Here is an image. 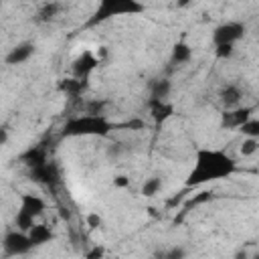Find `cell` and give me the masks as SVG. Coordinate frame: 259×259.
Returning a JSON list of instances; mask_svg holds the SVG:
<instances>
[{"instance_id": "484cf974", "label": "cell", "mask_w": 259, "mask_h": 259, "mask_svg": "<svg viewBox=\"0 0 259 259\" xmlns=\"http://www.w3.org/2000/svg\"><path fill=\"white\" fill-rule=\"evenodd\" d=\"M87 225H89L91 229H99V227H101V217H99L97 212H91V214L87 217Z\"/></svg>"}, {"instance_id": "9a60e30c", "label": "cell", "mask_w": 259, "mask_h": 259, "mask_svg": "<svg viewBox=\"0 0 259 259\" xmlns=\"http://www.w3.org/2000/svg\"><path fill=\"white\" fill-rule=\"evenodd\" d=\"M190 59H192V49H190V45H188V42H184V40L174 42V47H172V55H170V61H172L174 65H186Z\"/></svg>"}, {"instance_id": "9c48e42d", "label": "cell", "mask_w": 259, "mask_h": 259, "mask_svg": "<svg viewBox=\"0 0 259 259\" xmlns=\"http://www.w3.org/2000/svg\"><path fill=\"white\" fill-rule=\"evenodd\" d=\"M219 101H221L223 109H235L243 101V89L237 83H227L219 91Z\"/></svg>"}, {"instance_id": "8fae6325", "label": "cell", "mask_w": 259, "mask_h": 259, "mask_svg": "<svg viewBox=\"0 0 259 259\" xmlns=\"http://www.w3.org/2000/svg\"><path fill=\"white\" fill-rule=\"evenodd\" d=\"M63 10H65L63 2L49 0V2H45V4H42L38 10H36V14H34V22H38V24L53 22V20H57V18L63 14Z\"/></svg>"}, {"instance_id": "603a6c76", "label": "cell", "mask_w": 259, "mask_h": 259, "mask_svg": "<svg viewBox=\"0 0 259 259\" xmlns=\"http://www.w3.org/2000/svg\"><path fill=\"white\" fill-rule=\"evenodd\" d=\"M210 198H212V192H208V190H202V192H200L198 196H194V198H190V202H188L186 206L190 208V206H196V204H202V202H208Z\"/></svg>"}, {"instance_id": "44dd1931", "label": "cell", "mask_w": 259, "mask_h": 259, "mask_svg": "<svg viewBox=\"0 0 259 259\" xmlns=\"http://www.w3.org/2000/svg\"><path fill=\"white\" fill-rule=\"evenodd\" d=\"M257 150H259V140H257V138H247V140H243V144H241V148H239L241 156H253Z\"/></svg>"}, {"instance_id": "d4e9b609", "label": "cell", "mask_w": 259, "mask_h": 259, "mask_svg": "<svg viewBox=\"0 0 259 259\" xmlns=\"http://www.w3.org/2000/svg\"><path fill=\"white\" fill-rule=\"evenodd\" d=\"M113 186L115 188H130V176H125V174L115 176L113 178Z\"/></svg>"}, {"instance_id": "277c9868", "label": "cell", "mask_w": 259, "mask_h": 259, "mask_svg": "<svg viewBox=\"0 0 259 259\" xmlns=\"http://www.w3.org/2000/svg\"><path fill=\"white\" fill-rule=\"evenodd\" d=\"M32 241L26 231H6L2 237V251L6 257H16V255H26L32 249Z\"/></svg>"}, {"instance_id": "2e32d148", "label": "cell", "mask_w": 259, "mask_h": 259, "mask_svg": "<svg viewBox=\"0 0 259 259\" xmlns=\"http://www.w3.org/2000/svg\"><path fill=\"white\" fill-rule=\"evenodd\" d=\"M28 237H30V241H32L34 247H40V245L53 241V231H51L47 225H36V223H34L32 229L28 231Z\"/></svg>"}, {"instance_id": "4fadbf2b", "label": "cell", "mask_w": 259, "mask_h": 259, "mask_svg": "<svg viewBox=\"0 0 259 259\" xmlns=\"http://www.w3.org/2000/svg\"><path fill=\"white\" fill-rule=\"evenodd\" d=\"M20 208L26 210V212L32 214V217H38V214L45 212L47 202H45L40 196H36V194H22V196H20Z\"/></svg>"}, {"instance_id": "ba28073f", "label": "cell", "mask_w": 259, "mask_h": 259, "mask_svg": "<svg viewBox=\"0 0 259 259\" xmlns=\"http://www.w3.org/2000/svg\"><path fill=\"white\" fill-rule=\"evenodd\" d=\"M30 178L36 180V182H42L47 186H55L59 182V170H57V166L53 162L47 160V162L30 168Z\"/></svg>"}, {"instance_id": "5bb4252c", "label": "cell", "mask_w": 259, "mask_h": 259, "mask_svg": "<svg viewBox=\"0 0 259 259\" xmlns=\"http://www.w3.org/2000/svg\"><path fill=\"white\" fill-rule=\"evenodd\" d=\"M150 113H152V117H154L156 123H162V121H166V119L174 113V107H172L168 101L150 99Z\"/></svg>"}, {"instance_id": "ffe728a7", "label": "cell", "mask_w": 259, "mask_h": 259, "mask_svg": "<svg viewBox=\"0 0 259 259\" xmlns=\"http://www.w3.org/2000/svg\"><path fill=\"white\" fill-rule=\"evenodd\" d=\"M239 132H241L243 136H247V138H257V140H259V119L249 117V119L239 127Z\"/></svg>"}, {"instance_id": "cb8c5ba5", "label": "cell", "mask_w": 259, "mask_h": 259, "mask_svg": "<svg viewBox=\"0 0 259 259\" xmlns=\"http://www.w3.org/2000/svg\"><path fill=\"white\" fill-rule=\"evenodd\" d=\"M160 255H162V257H168V259H178V257H184L186 251L180 249V247H172L170 251H164V253H160Z\"/></svg>"}, {"instance_id": "83f0119b", "label": "cell", "mask_w": 259, "mask_h": 259, "mask_svg": "<svg viewBox=\"0 0 259 259\" xmlns=\"http://www.w3.org/2000/svg\"><path fill=\"white\" fill-rule=\"evenodd\" d=\"M6 138H8V130L2 127V136H0V144H6Z\"/></svg>"}, {"instance_id": "7c38bea8", "label": "cell", "mask_w": 259, "mask_h": 259, "mask_svg": "<svg viewBox=\"0 0 259 259\" xmlns=\"http://www.w3.org/2000/svg\"><path fill=\"white\" fill-rule=\"evenodd\" d=\"M59 91L69 95V97H79L85 89H87V79H79V77H69V79H61L57 83Z\"/></svg>"}, {"instance_id": "30bf717a", "label": "cell", "mask_w": 259, "mask_h": 259, "mask_svg": "<svg viewBox=\"0 0 259 259\" xmlns=\"http://www.w3.org/2000/svg\"><path fill=\"white\" fill-rule=\"evenodd\" d=\"M251 107H235V109H225L223 113V119H221V125L227 127V130H239L249 117H251Z\"/></svg>"}, {"instance_id": "d6986e66", "label": "cell", "mask_w": 259, "mask_h": 259, "mask_svg": "<svg viewBox=\"0 0 259 259\" xmlns=\"http://www.w3.org/2000/svg\"><path fill=\"white\" fill-rule=\"evenodd\" d=\"M34 219L36 217H32V214H28L26 210H18L16 212V217H14V225H16V229H20V231H30L32 229V225H34Z\"/></svg>"}, {"instance_id": "7402d4cb", "label": "cell", "mask_w": 259, "mask_h": 259, "mask_svg": "<svg viewBox=\"0 0 259 259\" xmlns=\"http://www.w3.org/2000/svg\"><path fill=\"white\" fill-rule=\"evenodd\" d=\"M233 53H235V45H217L214 47L217 59H231Z\"/></svg>"}, {"instance_id": "7a4b0ae2", "label": "cell", "mask_w": 259, "mask_h": 259, "mask_svg": "<svg viewBox=\"0 0 259 259\" xmlns=\"http://www.w3.org/2000/svg\"><path fill=\"white\" fill-rule=\"evenodd\" d=\"M113 130L111 121L101 115V113H85V115H75L65 121L61 134L63 138H85V136H107Z\"/></svg>"}, {"instance_id": "8992f818", "label": "cell", "mask_w": 259, "mask_h": 259, "mask_svg": "<svg viewBox=\"0 0 259 259\" xmlns=\"http://www.w3.org/2000/svg\"><path fill=\"white\" fill-rule=\"evenodd\" d=\"M97 65H99V57H97L93 51H83V53L73 61L71 71H73V75L79 77V79H89V75L97 69Z\"/></svg>"}, {"instance_id": "6da1fadb", "label": "cell", "mask_w": 259, "mask_h": 259, "mask_svg": "<svg viewBox=\"0 0 259 259\" xmlns=\"http://www.w3.org/2000/svg\"><path fill=\"white\" fill-rule=\"evenodd\" d=\"M237 170V162L223 150L198 148L194 156V166L186 176V186H200L206 182L229 178Z\"/></svg>"}, {"instance_id": "4316f807", "label": "cell", "mask_w": 259, "mask_h": 259, "mask_svg": "<svg viewBox=\"0 0 259 259\" xmlns=\"http://www.w3.org/2000/svg\"><path fill=\"white\" fill-rule=\"evenodd\" d=\"M190 2H192V0H176V6H178V8H186Z\"/></svg>"}, {"instance_id": "52a82bcc", "label": "cell", "mask_w": 259, "mask_h": 259, "mask_svg": "<svg viewBox=\"0 0 259 259\" xmlns=\"http://www.w3.org/2000/svg\"><path fill=\"white\" fill-rule=\"evenodd\" d=\"M34 51H36V47H34L32 40H22V42L14 45V47L6 53L4 61H6V65H22V63H26V61L34 55Z\"/></svg>"}, {"instance_id": "3957f363", "label": "cell", "mask_w": 259, "mask_h": 259, "mask_svg": "<svg viewBox=\"0 0 259 259\" xmlns=\"http://www.w3.org/2000/svg\"><path fill=\"white\" fill-rule=\"evenodd\" d=\"M142 12H146V4L140 0H99L95 12L87 20V26H95L117 16H136Z\"/></svg>"}, {"instance_id": "5b68a950", "label": "cell", "mask_w": 259, "mask_h": 259, "mask_svg": "<svg viewBox=\"0 0 259 259\" xmlns=\"http://www.w3.org/2000/svg\"><path fill=\"white\" fill-rule=\"evenodd\" d=\"M247 32V26L239 20H229V22H223L219 24L214 30H212V45H235L239 42Z\"/></svg>"}, {"instance_id": "e0dca14e", "label": "cell", "mask_w": 259, "mask_h": 259, "mask_svg": "<svg viewBox=\"0 0 259 259\" xmlns=\"http://www.w3.org/2000/svg\"><path fill=\"white\" fill-rule=\"evenodd\" d=\"M172 91V83L168 79H158L152 83V89H150V99H162L166 101L168 95Z\"/></svg>"}, {"instance_id": "ac0fdd59", "label": "cell", "mask_w": 259, "mask_h": 259, "mask_svg": "<svg viewBox=\"0 0 259 259\" xmlns=\"http://www.w3.org/2000/svg\"><path fill=\"white\" fill-rule=\"evenodd\" d=\"M162 186H164L162 176H150V178H146V182L142 184L140 194L146 196V198H152V196H156V194L162 190Z\"/></svg>"}]
</instances>
